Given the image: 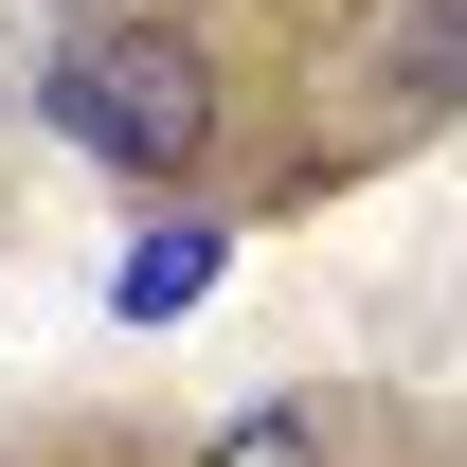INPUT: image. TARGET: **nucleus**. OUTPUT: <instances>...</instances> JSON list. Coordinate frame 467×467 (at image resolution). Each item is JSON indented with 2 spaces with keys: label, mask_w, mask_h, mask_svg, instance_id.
I'll use <instances>...</instances> for the list:
<instances>
[{
  "label": "nucleus",
  "mask_w": 467,
  "mask_h": 467,
  "mask_svg": "<svg viewBox=\"0 0 467 467\" xmlns=\"http://www.w3.org/2000/svg\"><path fill=\"white\" fill-rule=\"evenodd\" d=\"M36 109L109 180H198V144H216V55H198L180 18H90V36L36 72Z\"/></svg>",
  "instance_id": "obj_1"
},
{
  "label": "nucleus",
  "mask_w": 467,
  "mask_h": 467,
  "mask_svg": "<svg viewBox=\"0 0 467 467\" xmlns=\"http://www.w3.org/2000/svg\"><path fill=\"white\" fill-rule=\"evenodd\" d=\"M342 90H359V126H431L467 90V0H378L342 36Z\"/></svg>",
  "instance_id": "obj_2"
},
{
  "label": "nucleus",
  "mask_w": 467,
  "mask_h": 467,
  "mask_svg": "<svg viewBox=\"0 0 467 467\" xmlns=\"http://www.w3.org/2000/svg\"><path fill=\"white\" fill-rule=\"evenodd\" d=\"M216 270H234V216H216V198H162V216L126 234V270H109V324H180V306H216Z\"/></svg>",
  "instance_id": "obj_3"
},
{
  "label": "nucleus",
  "mask_w": 467,
  "mask_h": 467,
  "mask_svg": "<svg viewBox=\"0 0 467 467\" xmlns=\"http://www.w3.org/2000/svg\"><path fill=\"white\" fill-rule=\"evenodd\" d=\"M198 467H324V413H288V396H270V413H234Z\"/></svg>",
  "instance_id": "obj_4"
}]
</instances>
